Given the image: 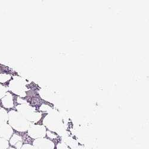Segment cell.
<instances>
[{"mask_svg":"<svg viewBox=\"0 0 149 149\" xmlns=\"http://www.w3.org/2000/svg\"><path fill=\"white\" fill-rule=\"evenodd\" d=\"M13 133L12 129L7 124H3L0 125V138L6 140H9Z\"/></svg>","mask_w":149,"mask_h":149,"instance_id":"cell-1","label":"cell"},{"mask_svg":"<svg viewBox=\"0 0 149 149\" xmlns=\"http://www.w3.org/2000/svg\"><path fill=\"white\" fill-rule=\"evenodd\" d=\"M8 120V115L6 111L1 108L0 109V125L6 124Z\"/></svg>","mask_w":149,"mask_h":149,"instance_id":"cell-2","label":"cell"},{"mask_svg":"<svg viewBox=\"0 0 149 149\" xmlns=\"http://www.w3.org/2000/svg\"><path fill=\"white\" fill-rule=\"evenodd\" d=\"M10 143L11 145L15 146L17 149H19L20 146L22 145V142L20 141V139L19 136L16 135H14L13 137L11 138L10 140Z\"/></svg>","mask_w":149,"mask_h":149,"instance_id":"cell-3","label":"cell"},{"mask_svg":"<svg viewBox=\"0 0 149 149\" xmlns=\"http://www.w3.org/2000/svg\"><path fill=\"white\" fill-rule=\"evenodd\" d=\"M8 147V142L7 140L0 138V149H7Z\"/></svg>","mask_w":149,"mask_h":149,"instance_id":"cell-4","label":"cell"},{"mask_svg":"<svg viewBox=\"0 0 149 149\" xmlns=\"http://www.w3.org/2000/svg\"><path fill=\"white\" fill-rule=\"evenodd\" d=\"M22 149H34V148H33V147H31V146H28V145H26V146H24L22 148Z\"/></svg>","mask_w":149,"mask_h":149,"instance_id":"cell-5","label":"cell"},{"mask_svg":"<svg viewBox=\"0 0 149 149\" xmlns=\"http://www.w3.org/2000/svg\"><path fill=\"white\" fill-rule=\"evenodd\" d=\"M10 149H15V148H10Z\"/></svg>","mask_w":149,"mask_h":149,"instance_id":"cell-6","label":"cell"}]
</instances>
